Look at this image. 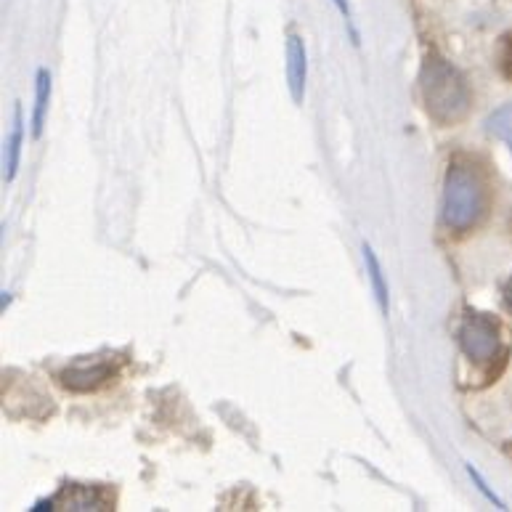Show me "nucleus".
I'll return each instance as SVG.
<instances>
[{"label":"nucleus","instance_id":"11","mask_svg":"<svg viewBox=\"0 0 512 512\" xmlns=\"http://www.w3.org/2000/svg\"><path fill=\"white\" fill-rule=\"evenodd\" d=\"M467 475H470V478H473V483H475V486H478V491H481L483 497L489 499V502H494V505H497L499 510H505V502H502V499H499L497 494H494V491L489 489V486H486V481H483L481 475H478V470H473V467L467 465Z\"/></svg>","mask_w":512,"mask_h":512},{"label":"nucleus","instance_id":"8","mask_svg":"<svg viewBox=\"0 0 512 512\" xmlns=\"http://www.w3.org/2000/svg\"><path fill=\"white\" fill-rule=\"evenodd\" d=\"M48 101H51V75L48 69H40L38 83H35V112H32V136L43 133V123H46Z\"/></svg>","mask_w":512,"mask_h":512},{"label":"nucleus","instance_id":"4","mask_svg":"<svg viewBox=\"0 0 512 512\" xmlns=\"http://www.w3.org/2000/svg\"><path fill=\"white\" fill-rule=\"evenodd\" d=\"M115 372V364L112 361H104V359H85V361H77L72 367L67 369L62 375V383L67 385L69 390H75V393H85V390H93L99 388L104 380H109Z\"/></svg>","mask_w":512,"mask_h":512},{"label":"nucleus","instance_id":"10","mask_svg":"<svg viewBox=\"0 0 512 512\" xmlns=\"http://www.w3.org/2000/svg\"><path fill=\"white\" fill-rule=\"evenodd\" d=\"M486 130H489L491 136L502 138V141H505V144L512 149V104L497 109V112L489 117Z\"/></svg>","mask_w":512,"mask_h":512},{"label":"nucleus","instance_id":"1","mask_svg":"<svg viewBox=\"0 0 512 512\" xmlns=\"http://www.w3.org/2000/svg\"><path fill=\"white\" fill-rule=\"evenodd\" d=\"M422 96L430 117L438 123H457L467 115L470 109V88L465 77L457 69L444 62L441 56H428V62L422 67Z\"/></svg>","mask_w":512,"mask_h":512},{"label":"nucleus","instance_id":"9","mask_svg":"<svg viewBox=\"0 0 512 512\" xmlns=\"http://www.w3.org/2000/svg\"><path fill=\"white\" fill-rule=\"evenodd\" d=\"M364 263H367V274H369V282H372V290H375L377 306H380L383 316H388V284H385L383 266H380L375 250H372L369 245H364Z\"/></svg>","mask_w":512,"mask_h":512},{"label":"nucleus","instance_id":"3","mask_svg":"<svg viewBox=\"0 0 512 512\" xmlns=\"http://www.w3.org/2000/svg\"><path fill=\"white\" fill-rule=\"evenodd\" d=\"M459 343H462V351L473 361H491L499 351L494 321L481 314H470L459 327Z\"/></svg>","mask_w":512,"mask_h":512},{"label":"nucleus","instance_id":"12","mask_svg":"<svg viewBox=\"0 0 512 512\" xmlns=\"http://www.w3.org/2000/svg\"><path fill=\"white\" fill-rule=\"evenodd\" d=\"M337 6V11L343 14L345 24H348V30H351V38L353 43H359V32H356V27H353V16H351V6H348V0H332Z\"/></svg>","mask_w":512,"mask_h":512},{"label":"nucleus","instance_id":"6","mask_svg":"<svg viewBox=\"0 0 512 512\" xmlns=\"http://www.w3.org/2000/svg\"><path fill=\"white\" fill-rule=\"evenodd\" d=\"M54 510H107V502L96 489L85 486H69L56 499H51Z\"/></svg>","mask_w":512,"mask_h":512},{"label":"nucleus","instance_id":"7","mask_svg":"<svg viewBox=\"0 0 512 512\" xmlns=\"http://www.w3.org/2000/svg\"><path fill=\"white\" fill-rule=\"evenodd\" d=\"M22 138H24V123H22V109H14V128L8 136L6 144V181L11 184L19 170V157H22Z\"/></svg>","mask_w":512,"mask_h":512},{"label":"nucleus","instance_id":"13","mask_svg":"<svg viewBox=\"0 0 512 512\" xmlns=\"http://www.w3.org/2000/svg\"><path fill=\"white\" fill-rule=\"evenodd\" d=\"M505 300H507V308L512 311V276H510V282L505 284Z\"/></svg>","mask_w":512,"mask_h":512},{"label":"nucleus","instance_id":"2","mask_svg":"<svg viewBox=\"0 0 512 512\" xmlns=\"http://www.w3.org/2000/svg\"><path fill=\"white\" fill-rule=\"evenodd\" d=\"M486 210V189L475 170L465 165H451L444 189V221L449 229L467 231L481 221Z\"/></svg>","mask_w":512,"mask_h":512},{"label":"nucleus","instance_id":"5","mask_svg":"<svg viewBox=\"0 0 512 512\" xmlns=\"http://www.w3.org/2000/svg\"><path fill=\"white\" fill-rule=\"evenodd\" d=\"M306 77V43H303L300 35H290V40H287V85H290V96L295 104H303V96H306Z\"/></svg>","mask_w":512,"mask_h":512}]
</instances>
